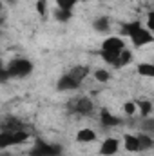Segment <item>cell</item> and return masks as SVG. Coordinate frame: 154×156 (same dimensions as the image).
Listing matches in <instances>:
<instances>
[{
    "instance_id": "13",
    "label": "cell",
    "mask_w": 154,
    "mask_h": 156,
    "mask_svg": "<svg viewBox=\"0 0 154 156\" xmlns=\"http://www.w3.org/2000/svg\"><path fill=\"white\" fill-rule=\"evenodd\" d=\"M94 140H96V133L93 129H80L76 133V142H80V144H89Z\"/></svg>"
},
{
    "instance_id": "28",
    "label": "cell",
    "mask_w": 154,
    "mask_h": 156,
    "mask_svg": "<svg viewBox=\"0 0 154 156\" xmlns=\"http://www.w3.org/2000/svg\"><path fill=\"white\" fill-rule=\"evenodd\" d=\"M4 2H7V4H11V5H15V4H16V0H4Z\"/></svg>"
},
{
    "instance_id": "8",
    "label": "cell",
    "mask_w": 154,
    "mask_h": 156,
    "mask_svg": "<svg viewBox=\"0 0 154 156\" xmlns=\"http://www.w3.org/2000/svg\"><path fill=\"white\" fill-rule=\"evenodd\" d=\"M56 87H58V91H75V89L80 87V82L75 80L71 75H64V76L58 80Z\"/></svg>"
},
{
    "instance_id": "16",
    "label": "cell",
    "mask_w": 154,
    "mask_h": 156,
    "mask_svg": "<svg viewBox=\"0 0 154 156\" xmlns=\"http://www.w3.org/2000/svg\"><path fill=\"white\" fill-rule=\"evenodd\" d=\"M138 140H140V151H149V149H152V147H154L152 136H149L147 133L138 134Z\"/></svg>"
},
{
    "instance_id": "14",
    "label": "cell",
    "mask_w": 154,
    "mask_h": 156,
    "mask_svg": "<svg viewBox=\"0 0 154 156\" xmlns=\"http://www.w3.org/2000/svg\"><path fill=\"white\" fill-rule=\"evenodd\" d=\"M93 27H94V31H98V33H107V31L111 29V22H109L107 16H100V18H96V20L93 22Z\"/></svg>"
},
{
    "instance_id": "19",
    "label": "cell",
    "mask_w": 154,
    "mask_h": 156,
    "mask_svg": "<svg viewBox=\"0 0 154 156\" xmlns=\"http://www.w3.org/2000/svg\"><path fill=\"white\" fill-rule=\"evenodd\" d=\"M136 105H138V109H140L143 118L152 113V102H149V100H140V102H136Z\"/></svg>"
},
{
    "instance_id": "3",
    "label": "cell",
    "mask_w": 154,
    "mask_h": 156,
    "mask_svg": "<svg viewBox=\"0 0 154 156\" xmlns=\"http://www.w3.org/2000/svg\"><path fill=\"white\" fill-rule=\"evenodd\" d=\"M29 140V133L27 131H16V133H9V131H2L0 133V149H7L18 144H24Z\"/></svg>"
},
{
    "instance_id": "17",
    "label": "cell",
    "mask_w": 154,
    "mask_h": 156,
    "mask_svg": "<svg viewBox=\"0 0 154 156\" xmlns=\"http://www.w3.org/2000/svg\"><path fill=\"white\" fill-rule=\"evenodd\" d=\"M136 71L145 78H154V64H138Z\"/></svg>"
},
{
    "instance_id": "7",
    "label": "cell",
    "mask_w": 154,
    "mask_h": 156,
    "mask_svg": "<svg viewBox=\"0 0 154 156\" xmlns=\"http://www.w3.org/2000/svg\"><path fill=\"white\" fill-rule=\"evenodd\" d=\"M120 149V142L116 138H105L100 145V154L102 156H113Z\"/></svg>"
},
{
    "instance_id": "21",
    "label": "cell",
    "mask_w": 154,
    "mask_h": 156,
    "mask_svg": "<svg viewBox=\"0 0 154 156\" xmlns=\"http://www.w3.org/2000/svg\"><path fill=\"white\" fill-rule=\"evenodd\" d=\"M54 2L60 9H65V11H73V7L78 4V0H54Z\"/></svg>"
},
{
    "instance_id": "15",
    "label": "cell",
    "mask_w": 154,
    "mask_h": 156,
    "mask_svg": "<svg viewBox=\"0 0 154 156\" xmlns=\"http://www.w3.org/2000/svg\"><path fill=\"white\" fill-rule=\"evenodd\" d=\"M69 75L82 83L83 78H87V75H89V67H87V66H76V67H73V69L69 71Z\"/></svg>"
},
{
    "instance_id": "9",
    "label": "cell",
    "mask_w": 154,
    "mask_h": 156,
    "mask_svg": "<svg viewBox=\"0 0 154 156\" xmlns=\"http://www.w3.org/2000/svg\"><path fill=\"white\" fill-rule=\"evenodd\" d=\"M2 131H9V133H16V131H26V125L16 120V118H5L2 122Z\"/></svg>"
},
{
    "instance_id": "1",
    "label": "cell",
    "mask_w": 154,
    "mask_h": 156,
    "mask_svg": "<svg viewBox=\"0 0 154 156\" xmlns=\"http://www.w3.org/2000/svg\"><path fill=\"white\" fill-rule=\"evenodd\" d=\"M123 49H125L123 38H120V37H109V38L103 40L100 55H102V58H103L107 64H111V66L114 67L116 62H118V58H120V53H121Z\"/></svg>"
},
{
    "instance_id": "23",
    "label": "cell",
    "mask_w": 154,
    "mask_h": 156,
    "mask_svg": "<svg viewBox=\"0 0 154 156\" xmlns=\"http://www.w3.org/2000/svg\"><path fill=\"white\" fill-rule=\"evenodd\" d=\"M136 109H138L136 102H125V104H123V111H125L129 116H132V115L136 113Z\"/></svg>"
},
{
    "instance_id": "10",
    "label": "cell",
    "mask_w": 154,
    "mask_h": 156,
    "mask_svg": "<svg viewBox=\"0 0 154 156\" xmlns=\"http://www.w3.org/2000/svg\"><path fill=\"white\" fill-rule=\"evenodd\" d=\"M123 144H125V149L129 153H140V140H138V134H125L123 136Z\"/></svg>"
},
{
    "instance_id": "25",
    "label": "cell",
    "mask_w": 154,
    "mask_h": 156,
    "mask_svg": "<svg viewBox=\"0 0 154 156\" xmlns=\"http://www.w3.org/2000/svg\"><path fill=\"white\" fill-rule=\"evenodd\" d=\"M142 129H143L145 133H154V118H151V120L145 118V122L142 123Z\"/></svg>"
},
{
    "instance_id": "27",
    "label": "cell",
    "mask_w": 154,
    "mask_h": 156,
    "mask_svg": "<svg viewBox=\"0 0 154 156\" xmlns=\"http://www.w3.org/2000/svg\"><path fill=\"white\" fill-rule=\"evenodd\" d=\"M9 78H11V75H9V71H7V67H4V69L0 71V80H2V82H7Z\"/></svg>"
},
{
    "instance_id": "12",
    "label": "cell",
    "mask_w": 154,
    "mask_h": 156,
    "mask_svg": "<svg viewBox=\"0 0 154 156\" xmlns=\"http://www.w3.org/2000/svg\"><path fill=\"white\" fill-rule=\"evenodd\" d=\"M142 27V22H138V20H132V22H125V24H121V29H120V33L123 35V37H132L138 29Z\"/></svg>"
},
{
    "instance_id": "24",
    "label": "cell",
    "mask_w": 154,
    "mask_h": 156,
    "mask_svg": "<svg viewBox=\"0 0 154 156\" xmlns=\"http://www.w3.org/2000/svg\"><path fill=\"white\" fill-rule=\"evenodd\" d=\"M37 11L40 16H45L47 13V0H37Z\"/></svg>"
},
{
    "instance_id": "5",
    "label": "cell",
    "mask_w": 154,
    "mask_h": 156,
    "mask_svg": "<svg viewBox=\"0 0 154 156\" xmlns=\"http://www.w3.org/2000/svg\"><path fill=\"white\" fill-rule=\"evenodd\" d=\"M69 111L75 115H80V116H87L93 113V100L87 96L75 98L73 102H69Z\"/></svg>"
},
{
    "instance_id": "22",
    "label": "cell",
    "mask_w": 154,
    "mask_h": 156,
    "mask_svg": "<svg viewBox=\"0 0 154 156\" xmlns=\"http://www.w3.org/2000/svg\"><path fill=\"white\" fill-rule=\"evenodd\" d=\"M94 78H96L98 82L105 83V82H109V78H111V73H109V71H105V69H96V71H94Z\"/></svg>"
},
{
    "instance_id": "6",
    "label": "cell",
    "mask_w": 154,
    "mask_h": 156,
    "mask_svg": "<svg viewBox=\"0 0 154 156\" xmlns=\"http://www.w3.org/2000/svg\"><path fill=\"white\" fill-rule=\"evenodd\" d=\"M131 42H132V45L134 47H142V45H147V44H152L154 42V35L152 31H149V29H145L143 26L131 37Z\"/></svg>"
},
{
    "instance_id": "20",
    "label": "cell",
    "mask_w": 154,
    "mask_h": 156,
    "mask_svg": "<svg viewBox=\"0 0 154 156\" xmlns=\"http://www.w3.org/2000/svg\"><path fill=\"white\" fill-rule=\"evenodd\" d=\"M54 18H56L58 22H69V20L73 18V11H65V9L56 7V11H54Z\"/></svg>"
},
{
    "instance_id": "4",
    "label": "cell",
    "mask_w": 154,
    "mask_h": 156,
    "mask_svg": "<svg viewBox=\"0 0 154 156\" xmlns=\"http://www.w3.org/2000/svg\"><path fill=\"white\" fill-rule=\"evenodd\" d=\"M29 156H62V145L56 144H47L44 140H37Z\"/></svg>"
},
{
    "instance_id": "18",
    "label": "cell",
    "mask_w": 154,
    "mask_h": 156,
    "mask_svg": "<svg viewBox=\"0 0 154 156\" xmlns=\"http://www.w3.org/2000/svg\"><path fill=\"white\" fill-rule=\"evenodd\" d=\"M131 60H132V53H131V49H123V51L120 53V58H118V62H116L114 67H123V66L131 64Z\"/></svg>"
},
{
    "instance_id": "11",
    "label": "cell",
    "mask_w": 154,
    "mask_h": 156,
    "mask_svg": "<svg viewBox=\"0 0 154 156\" xmlns=\"http://www.w3.org/2000/svg\"><path fill=\"white\" fill-rule=\"evenodd\" d=\"M100 120H102V123L105 125V127H116V125H120L121 123V120L114 115H111L109 113V109H102V113H100Z\"/></svg>"
},
{
    "instance_id": "2",
    "label": "cell",
    "mask_w": 154,
    "mask_h": 156,
    "mask_svg": "<svg viewBox=\"0 0 154 156\" xmlns=\"http://www.w3.org/2000/svg\"><path fill=\"white\" fill-rule=\"evenodd\" d=\"M7 71L11 78H24L33 73V62L26 58H15L7 64Z\"/></svg>"
},
{
    "instance_id": "26",
    "label": "cell",
    "mask_w": 154,
    "mask_h": 156,
    "mask_svg": "<svg viewBox=\"0 0 154 156\" xmlns=\"http://www.w3.org/2000/svg\"><path fill=\"white\" fill-rule=\"evenodd\" d=\"M147 29L149 31H154V11H151L147 15Z\"/></svg>"
}]
</instances>
